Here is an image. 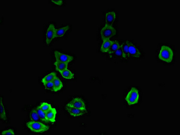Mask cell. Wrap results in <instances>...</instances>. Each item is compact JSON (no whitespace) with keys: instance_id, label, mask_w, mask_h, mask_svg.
Wrapping results in <instances>:
<instances>
[{"instance_id":"6da1fadb","label":"cell","mask_w":180,"mask_h":135,"mask_svg":"<svg viewBox=\"0 0 180 135\" xmlns=\"http://www.w3.org/2000/svg\"><path fill=\"white\" fill-rule=\"evenodd\" d=\"M173 52L171 48L166 46H162L159 53V57L161 61L170 63L173 58Z\"/></svg>"},{"instance_id":"7a4b0ae2","label":"cell","mask_w":180,"mask_h":135,"mask_svg":"<svg viewBox=\"0 0 180 135\" xmlns=\"http://www.w3.org/2000/svg\"><path fill=\"white\" fill-rule=\"evenodd\" d=\"M27 127L30 130L36 133H43L48 130L49 127L37 121H31L26 123Z\"/></svg>"},{"instance_id":"3957f363","label":"cell","mask_w":180,"mask_h":135,"mask_svg":"<svg viewBox=\"0 0 180 135\" xmlns=\"http://www.w3.org/2000/svg\"><path fill=\"white\" fill-rule=\"evenodd\" d=\"M139 99V93L137 89L132 88L127 96L126 97V100L129 105H133L138 102Z\"/></svg>"},{"instance_id":"277c9868","label":"cell","mask_w":180,"mask_h":135,"mask_svg":"<svg viewBox=\"0 0 180 135\" xmlns=\"http://www.w3.org/2000/svg\"><path fill=\"white\" fill-rule=\"evenodd\" d=\"M116 31L112 26L105 25L103 27L100 32L101 37L103 40L110 39L116 35Z\"/></svg>"},{"instance_id":"5b68a950","label":"cell","mask_w":180,"mask_h":135,"mask_svg":"<svg viewBox=\"0 0 180 135\" xmlns=\"http://www.w3.org/2000/svg\"><path fill=\"white\" fill-rule=\"evenodd\" d=\"M66 105L71 106V107H74V108L84 110L85 111L86 110L85 103L80 98H75L72 101H71L70 102L67 104Z\"/></svg>"},{"instance_id":"8992f818","label":"cell","mask_w":180,"mask_h":135,"mask_svg":"<svg viewBox=\"0 0 180 135\" xmlns=\"http://www.w3.org/2000/svg\"><path fill=\"white\" fill-rule=\"evenodd\" d=\"M54 55L57 61L69 63L70 62L72 61L74 59L73 56L63 54L57 50L54 52Z\"/></svg>"},{"instance_id":"52a82bcc","label":"cell","mask_w":180,"mask_h":135,"mask_svg":"<svg viewBox=\"0 0 180 135\" xmlns=\"http://www.w3.org/2000/svg\"><path fill=\"white\" fill-rule=\"evenodd\" d=\"M56 29L55 28L54 24H51L49 26L46 33V43L47 45H49L51 42L52 40L56 37Z\"/></svg>"},{"instance_id":"ba28073f","label":"cell","mask_w":180,"mask_h":135,"mask_svg":"<svg viewBox=\"0 0 180 135\" xmlns=\"http://www.w3.org/2000/svg\"><path fill=\"white\" fill-rule=\"evenodd\" d=\"M128 51H129V57L131 56L133 58H139L140 57V51L132 43H129V47H128Z\"/></svg>"},{"instance_id":"9c48e42d","label":"cell","mask_w":180,"mask_h":135,"mask_svg":"<svg viewBox=\"0 0 180 135\" xmlns=\"http://www.w3.org/2000/svg\"><path fill=\"white\" fill-rule=\"evenodd\" d=\"M116 14L113 11L107 12L105 16V25L112 26L113 23L116 19Z\"/></svg>"},{"instance_id":"30bf717a","label":"cell","mask_w":180,"mask_h":135,"mask_svg":"<svg viewBox=\"0 0 180 135\" xmlns=\"http://www.w3.org/2000/svg\"><path fill=\"white\" fill-rule=\"evenodd\" d=\"M66 109L69 114L73 117L80 116L84 114V110L74 108V107H71V106H66Z\"/></svg>"},{"instance_id":"8fae6325","label":"cell","mask_w":180,"mask_h":135,"mask_svg":"<svg viewBox=\"0 0 180 135\" xmlns=\"http://www.w3.org/2000/svg\"><path fill=\"white\" fill-rule=\"evenodd\" d=\"M129 42L126 41L120 44L121 51H122V58L125 60H127L129 58V51H128V47H129Z\"/></svg>"},{"instance_id":"7c38bea8","label":"cell","mask_w":180,"mask_h":135,"mask_svg":"<svg viewBox=\"0 0 180 135\" xmlns=\"http://www.w3.org/2000/svg\"><path fill=\"white\" fill-rule=\"evenodd\" d=\"M112 43V41L110 39L103 40V42L100 49L101 52L103 53H108Z\"/></svg>"},{"instance_id":"4fadbf2b","label":"cell","mask_w":180,"mask_h":135,"mask_svg":"<svg viewBox=\"0 0 180 135\" xmlns=\"http://www.w3.org/2000/svg\"><path fill=\"white\" fill-rule=\"evenodd\" d=\"M57 115V110L55 108H52L49 111L46 113L47 119L49 122L54 123L56 121Z\"/></svg>"},{"instance_id":"5bb4252c","label":"cell","mask_w":180,"mask_h":135,"mask_svg":"<svg viewBox=\"0 0 180 135\" xmlns=\"http://www.w3.org/2000/svg\"><path fill=\"white\" fill-rule=\"evenodd\" d=\"M53 84H54V87H53L52 91H54V92H57V91H59L63 87L62 82H61L60 79L57 77L53 80Z\"/></svg>"},{"instance_id":"9a60e30c","label":"cell","mask_w":180,"mask_h":135,"mask_svg":"<svg viewBox=\"0 0 180 135\" xmlns=\"http://www.w3.org/2000/svg\"><path fill=\"white\" fill-rule=\"evenodd\" d=\"M120 44L117 41H112V44L110 50H109V55L111 56H112L114 53L120 48Z\"/></svg>"},{"instance_id":"2e32d148","label":"cell","mask_w":180,"mask_h":135,"mask_svg":"<svg viewBox=\"0 0 180 135\" xmlns=\"http://www.w3.org/2000/svg\"><path fill=\"white\" fill-rule=\"evenodd\" d=\"M68 63L56 61L54 63V65L56 67L57 70L60 73L67 69L68 65Z\"/></svg>"},{"instance_id":"e0dca14e","label":"cell","mask_w":180,"mask_h":135,"mask_svg":"<svg viewBox=\"0 0 180 135\" xmlns=\"http://www.w3.org/2000/svg\"><path fill=\"white\" fill-rule=\"evenodd\" d=\"M57 77V74L55 72H52L50 74L46 75L44 77L42 80V82L43 84L47 83L48 82H53V80Z\"/></svg>"},{"instance_id":"ac0fdd59","label":"cell","mask_w":180,"mask_h":135,"mask_svg":"<svg viewBox=\"0 0 180 135\" xmlns=\"http://www.w3.org/2000/svg\"><path fill=\"white\" fill-rule=\"evenodd\" d=\"M36 110L41 120L45 123L48 122V120L47 119V116H46V113H45L43 110H42L39 106L37 108Z\"/></svg>"},{"instance_id":"d6986e66","label":"cell","mask_w":180,"mask_h":135,"mask_svg":"<svg viewBox=\"0 0 180 135\" xmlns=\"http://www.w3.org/2000/svg\"><path fill=\"white\" fill-rule=\"evenodd\" d=\"M60 73L62 76L65 79H71L74 78V74L70 70H69L68 69H66Z\"/></svg>"},{"instance_id":"ffe728a7","label":"cell","mask_w":180,"mask_h":135,"mask_svg":"<svg viewBox=\"0 0 180 135\" xmlns=\"http://www.w3.org/2000/svg\"><path fill=\"white\" fill-rule=\"evenodd\" d=\"M69 29V26H67L62 27L56 31V37H62L65 34L67 30Z\"/></svg>"},{"instance_id":"44dd1931","label":"cell","mask_w":180,"mask_h":135,"mask_svg":"<svg viewBox=\"0 0 180 135\" xmlns=\"http://www.w3.org/2000/svg\"><path fill=\"white\" fill-rule=\"evenodd\" d=\"M1 120L7 121V114L2 103V98H1Z\"/></svg>"},{"instance_id":"7402d4cb","label":"cell","mask_w":180,"mask_h":135,"mask_svg":"<svg viewBox=\"0 0 180 135\" xmlns=\"http://www.w3.org/2000/svg\"><path fill=\"white\" fill-rule=\"evenodd\" d=\"M39 107L45 113H48L52 108V107H51V105L47 102L42 103L41 104V105L39 106Z\"/></svg>"},{"instance_id":"603a6c76","label":"cell","mask_w":180,"mask_h":135,"mask_svg":"<svg viewBox=\"0 0 180 135\" xmlns=\"http://www.w3.org/2000/svg\"><path fill=\"white\" fill-rule=\"evenodd\" d=\"M30 117L32 121L38 122L41 120L36 110H35V109H33L30 112Z\"/></svg>"},{"instance_id":"cb8c5ba5","label":"cell","mask_w":180,"mask_h":135,"mask_svg":"<svg viewBox=\"0 0 180 135\" xmlns=\"http://www.w3.org/2000/svg\"><path fill=\"white\" fill-rule=\"evenodd\" d=\"M45 88L48 90H52L54 87V84H53V82H48L47 83L43 84Z\"/></svg>"},{"instance_id":"d4e9b609","label":"cell","mask_w":180,"mask_h":135,"mask_svg":"<svg viewBox=\"0 0 180 135\" xmlns=\"http://www.w3.org/2000/svg\"><path fill=\"white\" fill-rule=\"evenodd\" d=\"M1 135H15V132L14 130L12 129H9L3 131L1 132Z\"/></svg>"},{"instance_id":"484cf974","label":"cell","mask_w":180,"mask_h":135,"mask_svg":"<svg viewBox=\"0 0 180 135\" xmlns=\"http://www.w3.org/2000/svg\"><path fill=\"white\" fill-rule=\"evenodd\" d=\"M114 55H115L116 56H118V57H122V51H121L120 47V48L114 53Z\"/></svg>"},{"instance_id":"4316f807","label":"cell","mask_w":180,"mask_h":135,"mask_svg":"<svg viewBox=\"0 0 180 135\" xmlns=\"http://www.w3.org/2000/svg\"><path fill=\"white\" fill-rule=\"evenodd\" d=\"M52 2L54 3V4H57V5H62V4L63 1H51Z\"/></svg>"}]
</instances>
